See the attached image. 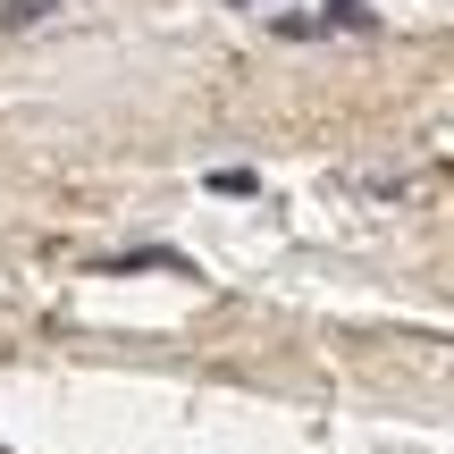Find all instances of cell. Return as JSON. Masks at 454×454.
<instances>
[{
    "instance_id": "cell-2",
    "label": "cell",
    "mask_w": 454,
    "mask_h": 454,
    "mask_svg": "<svg viewBox=\"0 0 454 454\" xmlns=\"http://www.w3.org/2000/svg\"><path fill=\"white\" fill-rule=\"evenodd\" d=\"M211 194L244 202V194H261V177H253V168H211Z\"/></svg>"
},
{
    "instance_id": "cell-1",
    "label": "cell",
    "mask_w": 454,
    "mask_h": 454,
    "mask_svg": "<svg viewBox=\"0 0 454 454\" xmlns=\"http://www.w3.org/2000/svg\"><path fill=\"white\" fill-rule=\"evenodd\" d=\"M337 26V34H371L379 26V9H362V0H320V34Z\"/></svg>"
},
{
    "instance_id": "cell-4",
    "label": "cell",
    "mask_w": 454,
    "mask_h": 454,
    "mask_svg": "<svg viewBox=\"0 0 454 454\" xmlns=\"http://www.w3.org/2000/svg\"><path fill=\"white\" fill-rule=\"evenodd\" d=\"M236 9H253V0H236Z\"/></svg>"
},
{
    "instance_id": "cell-3",
    "label": "cell",
    "mask_w": 454,
    "mask_h": 454,
    "mask_svg": "<svg viewBox=\"0 0 454 454\" xmlns=\"http://www.w3.org/2000/svg\"><path fill=\"white\" fill-rule=\"evenodd\" d=\"M34 17H51V0H9V9H0V34H26Z\"/></svg>"
}]
</instances>
